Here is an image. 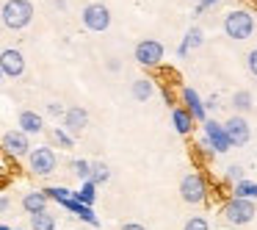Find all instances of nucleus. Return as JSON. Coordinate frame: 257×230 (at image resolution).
<instances>
[{
	"mask_svg": "<svg viewBox=\"0 0 257 230\" xmlns=\"http://www.w3.org/2000/svg\"><path fill=\"white\" fill-rule=\"evenodd\" d=\"M0 20L3 25L12 31H23L25 25H31L34 20V6H31V0H9L3 12H0Z\"/></svg>",
	"mask_w": 257,
	"mask_h": 230,
	"instance_id": "nucleus-1",
	"label": "nucleus"
},
{
	"mask_svg": "<svg viewBox=\"0 0 257 230\" xmlns=\"http://www.w3.org/2000/svg\"><path fill=\"white\" fill-rule=\"evenodd\" d=\"M251 31H254V17H251L249 12H243V9H235V12H229L227 17H224V34L229 36V39H249Z\"/></svg>",
	"mask_w": 257,
	"mask_h": 230,
	"instance_id": "nucleus-2",
	"label": "nucleus"
},
{
	"mask_svg": "<svg viewBox=\"0 0 257 230\" xmlns=\"http://www.w3.org/2000/svg\"><path fill=\"white\" fill-rule=\"evenodd\" d=\"M221 213H224V222H227V224H235V227H238V224H246V222H251V219H254L257 208H254V202H251V200H240V197H232V200L224 202Z\"/></svg>",
	"mask_w": 257,
	"mask_h": 230,
	"instance_id": "nucleus-3",
	"label": "nucleus"
},
{
	"mask_svg": "<svg viewBox=\"0 0 257 230\" xmlns=\"http://www.w3.org/2000/svg\"><path fill=\"white\" fill-rule=\"evenodd\" d=\"M180 197H183V202H188V205H202V202L207 200L205 178L196 175V172H188L183 180H180Z\"/></svg>",
	"mask_w": 257,
	"mask_h": 230,
	"instance_id": "nucleus-4",
	"label": "nucleus"
},
{
	"mask_svg": "<svg viewBox=\"0 0 257 230\" xmlns=\"http://www.w3.org/2000/svg\"><path fill=\"white\" fill-rule=\"evenodd\" d=\"M80 17H83L86 28L94 31V34H102V31H108V25H111V12H108V6H102V3H89Z\"/></svg>",
	"mask_w": 257,
	"mask_h": 230,
	"instance_id": "nucleus-5",
	"label": "nucleus"
},
{
	"mask_svg": "<svg viewBox=\"0 0 257 230\" xmlns=\"http://www.w3.org/2000/svg\"><path fill=\"white\" fill-rule=\"evenodd\" d=\"M28 164H31V172L34 175H53L56 172V167H58V161H56V152L50 150V147H36V150H31L28 152Z\"/></svg>",
	"mask_w": 257,
	"mask_h": 230,
	"instance_id": "nucleus-6",
	"label": "nucleus"
},
{
	"mask_svg": "<svg viewBox=\"0 0 257 230\" xmlns=\"http://www.w3.org/2000/svg\"><path fill=\"white\" fill-rule=\"evenodd\" d=\"M136 61L141 67H158L163 61V45L155 39H144L136 45Z\"/></svg>",
	"mask_w": 257,
	"mask_h": 230,
	"instance_id": "nucleus-7",
	"label": "nucleus"
},
{
	"mask_svg": "<svg viewBox=\"0 0 257 230\" xmlns=\"http://www.w3.org/2000/svg\"><path fill=\"white\" fill-rule=\"evenodd\" d=\"M221 125H224V133H227V139H229L232 147H243L246 141H249L251 130H249V122H246L243 117L232 114V117H229L227 122H221Z\"/></svg>",
	"mask_w": 257,
	"mask_h": 230,
	"instance_id": "nucleus-8",
	"label": "nucleus"
},
{
	"mask_svg": "<svg viewBox=\"0 0 257 230\" xmlns=\"http://www.w3.org/2000/svg\"><path fill=\"white\" fill-rule=\"evenodd\" d=\"M0 72L6 75V78H20L25 72V58L20 50L14 47H6V50L0 53Z\"/></svg>",
	"mask_w": 257,
	"mask_h": 230,
	"instance_id": "nucleus-9",
	"label": "nucleus"
},
{
	"mask_svg": "<svg viewBox=\"0 0 257 230\" xmlns=\"http://www.w3.org/2000/svg\"><path fill=\"white\" fill-rule=\"evenodd\" d=\"M0 144H3L6 156H14V158H23V156H28V152H31L28 136H25L23 130H9V133H3Z\"/></svg>",
	"mask_w": 257,
	"mask_h": 230,
	"instance_id": "nucleus-10",
	"label": "nucleus"
},
{
	"mask_svg": "<svg viewBox=\"0 0 257 230\" xmlns=\"http://www.w3.org/2000/svg\"><path fill=\"white\" fill-rule=\"evenodd\" d=\"M205 136H207L205 141L210 144V150H216V152H227L232 147L227 133H224V125L216 122V119H205Z\"/></svg>",
	"mask_w": 257,
	"mask_h": 230,
	"instance_id": "nucleus-11",
	"label": "nucleus"
},
{
	"mask_svg": "<svg viewBox=\"0 0 257 230\" xmlns=\"http://www.w3.org/2000/svg\"><path fill=\"white\" fill-rule=\"evenodd\" d=\"M86 125H89V111H86V108L72 106V108H67V111H64V125H61V128L67 130L69 136L83 133Z\"/></svg>",
	"mask_w": 257,
	"mask_h": 230,
	"instance_id": "nucleus-12",
	"label": "nucleus"
},
{
	"mask_svg": "<svg viewBox=\"0 0 257 230\" xmlns=\"http://www.w3.org/2000/svg\"><path fill=\"white\" fill-rule=\"evenodd\" d=\"M183 103H185V111L194 117V122L196 119H199V122L207 119V108H205V103L199 100V95H196L194 89H183Z\"/></svg>",
	"mask_w": 257,
	"mask_h": 230,
	"instance_id": "nucleus-13",
	"label": "nucleus"
},
{
	"mask_svg": "<svg viewBox=\"0 0 257 230\" xmlns=\"http://www.w3.org/2000/svg\"><path fill=\"white\" fill-rule=\"evenodd\" d=\"M23 208H25V213H42V211H47V197H45V191H28V194L23 197Z\"/></svg>",
	"mask_w": 257,
	"mask_h": 230,
	"instance_id": "nucleus-14",
	"label": "nucleus"
},
{
	"mask_svg": "<svg viewBox=\"0 0 257 230\" xmlns=\"http://www.w3.org/2000/svg\"><path fill=\"white\" fill-rule=\"evenodd\" d=\"M20 130H23L25 136L28 133H42V130H45V122H42V117L36 111H23L20 114Z\"/></svg>",
	"mask_w": 257,
	"mask_h": 230,
	"instance_id": "nucleus-15",
	"label": "nucleus"
},
{
	"mask_svg": "<svg viewBox=\"0 0 257 230\" xmlns=\"http://www.w3.org/2000/svg\"><path fill=\"white\" fill-rule=\"evenodd\" d=\"M64 208H67V211H72L78 219H83L86 224H100V219L94 216V211H91L89 205H80V202L75 200V197H69V200L64 202Z\"/></svg>",
	"mask_w": 257,
	"mask_h": 230,
	"instance_id": "nucleus-16",
	"label": "nucleus"
},
{
	"mask_svg": "<svg viewBox=\"0 0 257 230\" xmlns=\"http://www.w3.org/2000/svg\"><path fill=\"white\" fill-rule=\"evenodd\" d=\"M172 122H174V130H177L180 136H188L191 130H194V117H191L185 108H174V111H172Z\"/></svg>",
	"mask_w": 257,
	"mask_h": 230,
	"instance_id": "nucleus-17",
	"label": "nucleus"
},
{
	"mask_svg": "<svg viewBox=\"0 0 257 230\" xmlns=\"http://www.w3.org/2000/svg\"><path fill=\"white\" fill-rule=\"evenodd\" d=\"M72 197L80 202V205H94V200H97V186L91 183V180H83V186H80V191H72Z\"/></svg>",
	"mask_w": 257,
	"mask_h": 230,
	"instance_id": "nucleus-18",
	"label": "nucleus"
},
{
	"mask_svg": "<svg viewBox=\"0 0 257 230\" xmlns=\"http://www.w3.org/2000/svg\"><path fill=\"white\" fill-rule=\"evenodd\" d=\"M202 42H205V36H202V31L199 28H188V34H185V39H183V45H180V56H185L188 50H196V47H202Z\"/></svg>",
	"mask_w": 257,
	"mask_h": 230,
	"instance_id": "nucleus-19",
	"label": "nucleus"
},
{
	"mask_svg": "<svg viewBox=\"0 0 257 230\" xmlns=\"http://www.w3.org/2000/svg\"><path fill=\"white\" fill-rule=\"evenodd\" d=\"M152 92H155V84H152L150 78H139V81H133V97L139 103H147L152 97Z\"/></svg>",
	"mask_w": 257,
	"mask_h": 230,
	"instance_id": "nucleus-20",
	"label": "nucleus"
},
{
	"mask_svg": "<svg viewBox=\"0 0 257 230\" xmlns=\"http://www.w3.org/2000/svg\"><path fill=\"white\" fill-rule=\"evenodd\" d=\"M31 230H56V216L47 213V211L34 213V216H31Z\"/></svg>",
	"mask_w": 257,
	"mask_h": 230,
	"instance_id": "nucleus-21",
	"label": "nucleus"
},
{
	"mask_svg": "<svg viewBox=\"0 0 257 230\" xmlns=\"http://www.w3.org/2000/svg\"><path fill=\"white\" fill-rule=\"evenodd\" d=\"M251 103H254V100H251V92H246V89H240V92H235V95H232V106H235V111H238V117L249 111Z\"/></svg>",
	"mask_w": 257,
	"mask_h": 230,
	"instance_id": "nucleus-22",
	"label": "nucleus"
},
{
	"mask_svg": "<svg viewBox=\"0 0 257 230\" xmlns=\"http://www.w3.org/2000/svg\"><path fill=\"white\" fill-rule=\"evenodd\" d=\"M111 178V169H108V164H102V161H97V164H91V183L94 186H100V183H105V180Z\"/></svg>",
	"mask_w": 257,
	"mask_h": 230,
	"instance_id": "nucleus-23",
	"label": "nucleus"
},
{
	"mask_svg": "<svg viewBox=\"0 0 257 230\" xmlns=\"http://www.w3.org/2000/svg\"><path fill=\"white\" fill-rule=\"evenodd\" d=\"M42 191H45L47 200H56V202H61V205L72 197V191H69L67 186H50V189H42Z\"/></svg>",
	"mask_w": 257,
	"mask_h": 230,
	"instance_id": "nucleus-24",
	"label": "nucleus"
},
{
	"mask_svg": "<svg viewBox=\"0 0 257 230\" xmlns=\"http://www.w3.org/2000/svg\"><path fill=\"white\" fill-rule=\"evenodd\" d=\"M72 169H75V175H78L80 180H89V178H91V164H89V161H83V158L72 161Z\"/></svg>",
	"mask_w": 257,
	"mask_h": 230,
	"instance_id": "nucleus-25",
	"label": "nucleus"
},
{
	"mask_svg": "<svg viewBox=\"0 0 257 230\" xmlns=\"http://www.w3.org/2000/svg\"><path fill=\"white\" fill-rule=\"evenodd\" d=\"M53 139L58 141V147H64V150H72V136H69L64 128H56V130H53Z\"/></svg>",
	"mask_w": 257,
	"mask_h": 230,
	"instance_id": "nucleus-26",
	"label": "nucleus"
},
{
	"mask_svg": "<svg viewBox=\"0 0 257 230\" xmlns=\"http://www.w3.org/2000/svg\"><path fill=\"white\" fill-rule=\"evenodd\" d=\"M235 197H240V200H251V183H249V180L235 183Z\"/></svg>",
	"mask_w": 257,
	"mask_h": 230,
	"instance_id": "nucleus-27",
	"label": "nucleus"
},
{
	"mask_svg": "<svg viewBox=\"0 0 257 230\" xmlns=\"http://www.w3.org/2000/svg\"><path fill=\"white\" fill-rule=\"evenodd\" d=\"M183 230H210L207 227V219H202V216H191L188 222H185V227Z\"/></svg>",
	"mask_w": 257,
	"mask_h": 230,
	"instance_id": "nucleus-28",
	"label": "nucleus"
},
{
	"mask_svg": "<svg viewBox=\"0 0 257 230\" xmlns=\"http://www.w3.org/2000/svg\"><path fill=\"white\" fill-rule=\"evenodd\" d=\"M227 178L232 180V183H240V180H243V167H238V164L227 167Z\"/></svg>",
	"mask_w": 257,
	"mask_h": 230,
	"instance_id": "nucleus-29",
	"label": "nucleus"
},
{
	"mask_svg": "<svg viewBox=\"0 0 257 230\" xmlns=\"http://www.w3.org/2000/svg\"><path fill=\"white\" fill-rule=\"evenodd\" d=\"M246 64H249V72H251V75H254V78H257V47H254V50L249 53V56H246Z\"/></svg>",
	"mask_w": 257,
	"mask_h": 230,
	"instance_id": "nucleus-30",
	"label": "nucleus"
},
{
	"mask_svg": "<svg viewBox=\"0 0 257 230\" xmlns=\"http://www.w3.org/2000/svg\"><path fill=\"white\" fill-rule=\"evenodd\" d=\"M47 111L58 117V114H64V108H61V103H50V106H47Z\"/></svg>",
	"mask_w": 257,
	"mask_h": 230,
	"instance_id": "nucleus-31",
	"label": "nucleus"
},
{
	"mask_svg": "<svg viewBox=\"0 0 257 230\" xmlns=\"http://www.w3.org/2000/svg\"><path fill=\"white\" fill-rule=\"evenodd\" d=\"M213 3H218V0H199V9H196V12L202 14V12H205V9H210Z\"/></svg>",
	"mask_w": 257,
	"mask_h": 230,
	"instance_id": "nucleus-32",
	"label": "nucleus"
},
{
	"mask_svg": "<svg viewBox=\"0 0 257 230\" xmlns=\"http://www.w3.org/2000/svg\"><path fill=\"white\" fill-rule=\"evenodd\" d=\"M122 230H147V227H144V224H139V222H127Z\"/></svg>",
	"mask_w": 257,
	"mask_h": 230,
	"instance_id": "nucleus-33",
	"label": "nucleus"
},
{
	"mask_svg": "<svg viewBox=\"0 0 257 230\" xmlns=\"http://www.w3.org/2000/svg\"><path fill=\"white\" fill-rule=\"evenodd\" d=\"M9 205H12V202H9V197H0V211H9Z\"/></svg>",
	"mask_w": 257,
	"mask_h": 230,
	"instance_id": "nucleus-34",
	"label": "nucleus"
},
{
	"mask_svg": "<svg viewBox=\"0 0 257 230\" xmlns=\"http://www.w3.org/2000/svg\"><path fill=\"white\" fill-rule=\"evenodd\" d=\"M251 197H257V183H251Z\"/></svg>",
	"mask_w": 257,
	"mask_h": 230,
	"instance_id": "nucleus-35",
	"label": "nucleus"
},
{
	"mask_svg": "<svg viewBox=\"0 0 257 230\" xmlns=\"http://www.w3.org/2000/svg\"><path fill=\"white\" fill-rule=\"evenodd\" d=\"M0 230H12V227H6V224H0Z\"/></svg>",
	"mask_w": 257,
	"mask_h": 230,
	"instance_id": "nucleus-36",
	"label": "nucleus"
},
{
	"mask_svg": "<svg viewBox=\"0 0 257 230\" xmlns=\"http://www.w3.org/2000/svg\"><path fill=\"white\" fill-rule=\"evenodd\" d=\"M0 81H3V72H0Z\"/></svg>",
	"mask_w": 257,
	"mask_h": 230,
	"instance_id": "nucleus-37",
	"label": "nucleus"
},
{
	"mask_svg": "<svg viewBox=\"0 0 257 230\" xmlns=\"http://www.w3.org/2000/svg\"><path fill=\"white\" fill-rule=\"evenodd\" d=\"M80 230H83V227H80Z\"/></svg>",
	"mask_w": 257,
	"mask_h": 230,
	"instance_id": "nucleus-38",
	"label": "nucleus"
}]
</instances>
